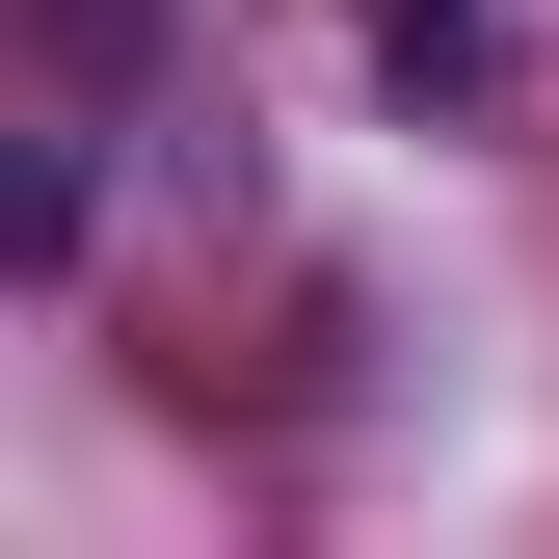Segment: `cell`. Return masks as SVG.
Masks as SVG:
<instances>
[{
    "instance_id": "obj_1",
    "label": "cell",
    "mask_w": 559,
    "mask_h": 559,
    "mask_svg": "<svg viewBox=\"0 0 559 559\" xmlns=\"http://www.w3.org/2000/svg\"><path fill=\"white\" fill-rule=\"evenodd\" d=\"M400 107H507V0H346Z\"/></svg>"
}]
</instances>
